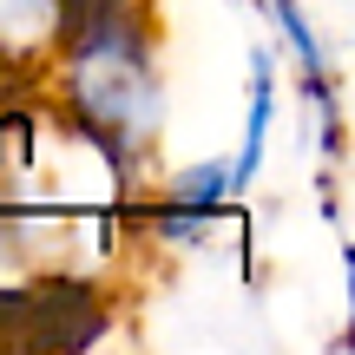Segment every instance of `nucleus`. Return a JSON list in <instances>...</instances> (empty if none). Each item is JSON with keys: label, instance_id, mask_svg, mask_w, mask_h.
<instances>
[{"label": "nucleus", "instance_id": "obj_1", "mask_svg": "<svg viewBox=\"0 0 355 355\" xmlns=\"http://www.w3.org/2000/svg\"><path fill=\"white\" fill-rule=\"evenodd\" d=\"M270 20H277V26H283V40L296 46V60H303V73H309V92L329 105V92H322V46H316V33H309L303 7H296V0H270Z\"/></svg>", "mask_w": 355, "mask_h": 355}]
</instances>
